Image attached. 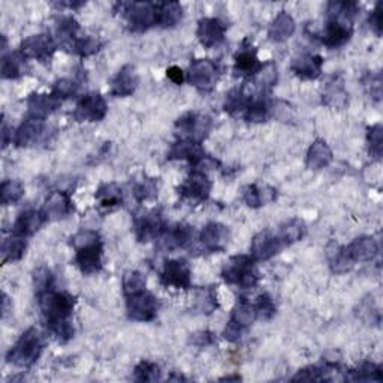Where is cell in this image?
I'll return each instance as SVG.
<instances>
[{"mask_svg": "<svg viewBox=\"0 0 383 383\" xmlns=\"http://www.w3.org/2000/svg\"><path fill=\"white\" fill-rule=\"evenodd\" d=\"M193 238V229L189 225L180 223L174 227L170 231L163 232V237L161 240L162 247L166 250H172V249H180L186 247Z\"/></svg>", "mask_w": 383, "mask_h": 383, "instance_id": "obj_28", "label": "cell"}, {"mask_svg": "<svg viewBox=\"0 0 383 383\" xmlns=\"http://www.w3.org/2000/svg\"><path fill=\"white\" fill-rule=\"evenodd\" d=\"M33 283H35L36 295L38 293H42V292L48 291V289H53V286H54L53 272L45 267L38 268L33 274Z\"/></svg>", "mask_w": 383, "mask_h": 383, "instance_id": "obj_51", "label": "cell"}, {"mask_svg": "<svg viewBox=\"0 0 383 383\" xmlns=\"http://www.w3.org/2000/svg\"><path fill=\"white\" fill-rule=\"evenodd\" d=\"M211 192V181L209 179L207 172L195 170L186 181L179 188V193L183 199L193 202V204H201L209 199Z\"/></svg>", "mask_w": 383, "mask_h": 383, "instance_id": "obj_9", "label": "cell"}, {"mask_svg": "<svg viewBox=\"0 0 383 383\" xmlns=\"http://www.w3.org/2000/svg\"><path fill=\"white\" fill-rule=\"evenodd\" d=\"M322 101L334 110H343L348 105V92L341 75H332L322 93Z\"/></svg>", "mask_w": 383, "mask_h": 383, "instance_id": "obj_24", "label": "cell"}, {"mask_svg": "<svg viewBox=\"0 0 383 383\" xmlns=\"http://www.w3.org/2000/svg\"><path fill=\"white\" fill-rule=\"evenodd\" d=\"M133 195H135V198L138 199L140 202L152 199L157 195V183L153 179L142 180L141 183H138L135 186Z\"/></svg>", "mask_w": 383, "mask_h": 383, "instance_id": "obj_53", "label": "cell"}, {"mask_svg": "<svg viewBox=\"0 0 383 383\" xmlns=\"http://www.w3.org/2000/svg\"><path fill=\"white\" fill-rule=\"evenodd\" d=\"M352 375L346 379L355 382H382V368L371 361H366L357 368L350 371Z\"/></svg>", "mask_w": 383, "mask_h": 383, "instance_id": "obj_42", "label": "cell"}, {"mask_svg": "<svg viewBox=\"0 0 383 383\" xmlns=\"http://www.w3.org/2000/svg\"><path fill=\"white\" fill-rule=\"evenodd\" d=\"M205 156L207 154H205V152L202 150L201 142L179 138V141L172 144L171 150L168 153V159L189 161L193 166H196L204 159Z\"/></svg>", "mask_w": 383, "mask_h": 383, "instance_id": "obj_25", "label": "cell"}, {"mask_svg": "<svg viewBox=\"0 0 383 383\" xmlns=\"http://www.w3.org/2000/svg\"><path fill=\"white\" fill-rule=\"evenodd\" d=\"M323 58L318 54H302L292 62L291 70L302 80H316L322 74Z\"/></svg>", "mask_w": 383, "mask_h": 383, "instance_id": "obj_26", "label": "cell"}, {"mask_svg": "<svg viewBox=\"0 0 383 383\" xmlns=\"http://www.w3.org/2000/svg\"><path fill=\"white\" fill-rule=\"evenodd\" d=\"M202 247L207 252H222L229 243V231L222 223L210 222L199 235Z\"/></svg>", "mask_w": 383, "mask_h": 383, "instance_id": "obj_17", "label": "cell"}, {"mask_svg": "<svg viewBox=\"0 0 383 383\" xmlns=\"http://www.w3.org/2000/svg\"><path fill=\"white\" fill-rule=\"evenodd\" d=\"M42 349L44 341L41 334H39L36 328H28L17 340L13 349L8 352L6 361L9 364H14L19 368H28L41 357Z\"/></svg>", "mask_w": 383, "mask_h": 383, "instance_id": "obj_3", "label": "cell"}, {"mask_svg": "<svg viewBox=\"0 0 383 383\" xmlns=\"http://www.w3.org/2000/svg\"><path fill=\"white\" fill-rule=\"evenodd\" d=\"M276 196H277L276 190H274L272 188H268V186L259 188V186H256V184H249L243 192L244 202L252 209L262 207V205L276 199Z\"/></svg>", "mask_w": 383, "mask_h": 383, "instance_id": "obj_32", "label": "cell"}, {"mask_svg": "<svg viewBox=\"0 0 383 383\" xmlns=\"http://www.w3.org/2000/svg\"><path fill=\"white\" fill-rule=\"evenodd\" d=\"M96 201L99 207L105 211H111L123 204V193L119 186L110 183L104 184L102 188L96 192Z\"/></svg>", "mask_w": 383, "mask_h": 383, "instance_id": "obj_33", "label": "cell"}, {"mask_svg": "<svg viewBox=\"0 0 383 383\" xmlns=\"http://www.w3.org/2000/svg\"><path fill=\"white\" fill-rule=\"evenodd\" d=\"M56 41L45 33L32 35L26 38L22 42V48H19V53H22L26 58H35L38 62H48L56 53Z\"/></svg>", "mask_w": 383, "mask_h": 383, "instance_id": "obj_10", "label": "cell"}, {"mask_svg": "<svg viewBox=\"0 0 383 383\" xmlns=\"http://www.w3.org/2000/svg\"><path fill=\"white\" fill-rule=\"evenodd\" d=\"M62 105V99L53 93L42 95V93H33L28 96L27 99V108L28 114L32 119L45 120L48 115H51L58 106Z\"/></svg>", "mask_w": 383, "mask_h": 383, "instance_id": "obj_21", "label": "cell"}, {"mask_svg": "<svg viewBox=\"0 0 383 383\" xmlns=\"http://www.w3.org/2000/svg\"><path fill=\"white\" fill-rule=\"evenodd\" d=\"M26 238L18 237V235H11V237L6 238L2 245V262H17L24 256L26 253Z\"/></svg>", "mask_w": 383, "mask_h": 383, "instance_id": "obj_37", "label": "cell"}, {"mask_svg": "<svg viewBox=\"0 0 383 383\" xmlns=\"http://www.w3.org/2000/svg\"><path fill=\"white\" fill-rule=\"evenodd\" d=\"M47 222L45 215L41 211L38 210H26L22 214L18 215V219L15 220L14 227H13V234L18 235V237H32L33 234H36L39 229L42 228V225Z\"/></svg>", "mask_w": 383, "mask_h": 383, "instance_id": "obj_23", "label": "cell"}, {"mask_svg": "<svg viewBox=\"0 0 383 383\" xmlns=\"http://www.w3.org/2000/svg\"><path fill=\"white\" fill-rule=\"evenodd\" d=\"M254 83L261 90H270L271 87L277 84V66L272 62L262 65L259 72L254 75Z\"/></svg>", "mask_w": 383, "mask_h": 383, "instance_id": "obj_47", "label": "cell"}, {"mask_svg": "<svg viewBox=\"0 0 383 383\" xmlns=\"http://www.w3.org/2000/svg\"><path fill=\"white\" fill-rule=\"evenodd\" d=\"M258 311V318L263 320H270L274 314H276V304H274V300L268 295V293H263L258 298V302L254 304Z\"/></svg>", "mask_w": 383, "mask_h": 383, "instance_id": "obj_52", "label": "cell"}, {"mask_svg": "<svg viewBox=\"0 0 383 383\" xmlns=\"http://www.w3.org/2000/svg\"><path fill=\"white\" fill-rule=\"evenodd\" d=\"M26 57L22 53H11L2 57V78L5 80H17L26 71Z\"/></svg>", "mask_w": 383, "mask_h": 383, "instance_id": "obj_36", "label": "cell"}, {"mask_svg": "<svg viewBox=\"0 0 383 383\" xmlns=\"http://www.w3.org/2000/svg\"><path fill=\"white\" fill-rule=\"evenodd\" d=\"M24 196V186L17 180H5L0 186V201L2 205L17 204Z\"/></svg>", "mask_w": 383, "mask_h": 383, "instance_id": "obj_43", "label": "cell"}, {"mask_svg": "<svg viewBox=\"0 0 383 383\" xmlns=\"http://www.w3.org/2000/svg\"><path fill=\"white\" fill-rule=\"evenodd\" d=\"M244 119L250 123H263L271 117V104L267 101H252L245 108Z\"/></svg>", "mask_w": 383, "mask_h": 383, "instance_id": "obj_41", "label": "cell"}, {"mask_svg": "<svg viewBox=\"0 0 383 383\" xmlns=\"http://www.w3.org/2000/svg\"><path fill=\"white\" fill-rule=\"evenodd\" d=\"M370 27H371V31L375 32L377 36L382 35V28H383V18H382V3H377L376 8H375V11H373L370 14Z\"/></svg>", "mask_w": 383, "mask_h": 383, "instance_id": "obj_56", "label": "cell"}, {"mask_svg": "<svg viewBox=\"0 0 383 383\" xmlns=\"http://www.w3.org/2000/svg\"><path fill=\"white\" fill-rule=\"evenodd\" d=\"M39 309H41L45 325L58 341H67L74 337L71 316L75 307V298L67 292H58L54 288L38 293Z\"/></svg>", "mask_w": 383, "mask_h": 383, "instance_id": "obj_1", "label": "cell"}, {"mask_svg": "<svg viewBox=\"0 0 383 383\" xmlns=\"http://www.w3.org/2000/svg\"><path fill=\"white\" fill-rule=\"evenodd\" d=\"M157 26L170 28L179 24L183 18V6L179 2L156 3Z\"/></svg>", "mask_w": 383, "mask_h": 383, "instance_id": "obj_31", "label": "cell"}, {"mask_svg": "<svg viewBox=\"0 0 383 383\" xmlns=\"http://www.w3.org/2000/svg\"><path fill=\"white\" fill-rule=\"evenodd\" d=\"M138 75L132 65H126L117 72L111 81V95L117 97H126L135 93L138 87Z\"/></svg>", "mask_w": 383, "mask_h": 383, "instance_id": "obj_22", "label": "cell"}, {"mask_svg": "<svg viewBox=\"0 0 383 383\" xmlns=\"http://www.w3.org/2000/svg\"><path fill=\"white\" fill-rule=\"evenodd\" d=\"M57 36L60 39L63 47H70L75 39L78 38V31H80V24L72 17H62L57 22Z\"/></svg>", "mask_w": 383, "mask_h": 383, "instance_id": "obj_40", "label": "cell"}, {"mask_svg": "<svg viewBox=\"0 0 383 383\" xmlns=\"http://www.w3.org/2000/svg\"><path fill=\"white\" fill-rule=\"evenodd\" d=\"M163 227H165L163 219L159 211L153 210L145 213L141 215V218L135 220L136 240L140 243H149L157 237H161V235L165 232Z\"/></svg>", "mask_w": 383, "mask_h": 383, "instance_id": "obj_13", "label": "cell"}, {"mask_svg": "<svg viewBox=\"0 0 383 383\" xmlns=\"http://www.w3.org/2000/svg\"><path fill=\"white\" fill-rule=\"evenodd\" d=\"M123 291L126 297L145 291V277L140 271H127L123 277Z\"/></svg>", "mask_w": 383, "mask_h": 383, "instance_id": "obj_49", "label": "cell"}, {"mask_svg": "<svg viewBox=\"0 0 383 383\" xmlns=\"http://www.w3.org/2000/svg\"><path fill=\"white\" fill-rule=\"evenodd\" d=\"M75 262L85 276L99 272L102 268V241L95 231H80L72 237Z\"/></svg>", "mask_w": 383, "mask_h": 383, "instance_id": "obj_2", "label": "cell"}, {"mask_svg": "<svg viewBox=\"0 0 383 383\" xmlns=\"http://www.w3.org/2000/svg\"><path fill=\"white\" fill-rule=\"evenodd\" d=\"M352 265L373 261L379 253V245L373 237H358L345 247Z\"/></svg>", "mask_w": 383, "mask_h": 383, "instance_id": "obj_20", "label": "cell"}, {"mask_svg": "<svg viewBox=\"0 0 383 383\" xmlns=\"http://www.w3.org/2000/svg\"><path fill=\"white\" fill-rule=\"evenodd\" d=\"M306 232H307V228L302 220L292 219L280 225V228L277 231V237L284 247H286V245L301 241L304 237H306Z\"/></svg>", "mask_w": 383, "mask_h": 383, "instance_id": "obj_34", "label": "cell"}, {"mask_svg": "<svg viewBox=\"0 0 383 383\" xmlns=\"http://www.w3.org/2000/svg\"><path fill=\"white\" fill-rule=\"evenodd\" d=\"M284 245L279 240L277 234L262 231L252 240V258L254 261H268L280 253Z\"/></svg>", "mask_w": 383, "mask_h": 383, "instance_id": "obj_14", "label": "cell"}, {"mask_svg": "<svg viewBox=\"0 0 383 383\" xmlns=\"http://www.w3.org/2000/svg\"><path fill=\"white\" fill-rule=\"evenodd\" d=\"M220 380H241L240 376H228V377H223Z\"/></svg>", "mask_w": 383, "mask_h": 383, "instance_id": "obj_60", "label": "cell"}, {"mask_svg": "<svg viewBox=\"0 0 383 383\" xmlns=\"http://www.w3.org/2000/svg\"><path fill=\"white\" fill-rule=\"evenodd\" d=\"M9 133H11V135H13V132H9V129H8V124H6V122H3V126H2V136H3V147H6V145H8V142H9Z\"/></svg>", "mask_w": 383, "mask_h": 383, "instance_id": "obj_59", "label": "cell"}, {"mask_svg": "<svg viewBox=\"0 0 383 383\" xmlns=\"http://www.w3.org/2000/svg\"><path fill=\"white\" fill-rule=\"evenodd\" d=\"M262 67V63L256 56V51L247 48V50H241L237 56H235L234 62V71L237 75L241 76H254Z\"/></svg>", "mask_w": 383, "mask_h": 383, "instance_id": "obj_30", "label": "cell"}, {"mask_svg": "<svg viewBox=\"0 0 383 383\" xmlns=\"http://www.w3.org/2000/svg\"><path fill=\"white\" fill-rule=\"evenodd\" d=\"M215 341L214 334L210 331H199L195 332L190 337V343L196 348H209Z\"/></svg>", "mask_w": 383, "mask_h": 383, "instance_id": "obj_55", "label": "cell"}, {"mask_svg": "<svg viewBox=\"0 0 383 383\" xmlns=\"http://www.w3.org/2000/svg\"><path fill=\"white\" fill-rule=\"evenodd\" d=\"M74 210L72 199L70 193H66L63 190H56L50 196H48L42 213L45 215L47 220L54 222V220H62L66 219Z\"/></svg>", "mask_w": 383, "mask_h": 383, "instance_id": "obj_16", "label": "cell"}, {"mask_svg": "<svg viewBox=\"0 0 383 383\" xmlns=\"http://www.w3.org/2000/svg\"><path fill=\"white\" fill-rule=\"evenodd\" d=\"M133 379L136 382H156L161 379V368L154 362L141 361L138 366L135 367Z\"/></svg>", "mask_w": 383, "mask_h": 383, "instance_id": "obj_48", "label": "cell"}, {"mask_svg": "<svg viewBox=\"0 0 383 383\" xmlns=\"http://www.w3.org/2000/svg\"><path fill=\"white\" fill-rule=\"evenodd\" d=\"M108 113V105L99 93H88L78 101L74 119L76 122H101Z\"/></svg>", "mask_w": 383, "mask_h": 383, "instance_id": "obj_11", "label": "cell"}, {"mask_svg": "<svg viewBox=\"0 0 383 383\" xmlns=\"http://www.w3.org/2000/svg\"><path fill=\"white\" fill-rule=\"evenodd\" d=\"M127 316L136 322H150L156 318L157 311H159V301L153 295V293L142 291L129 295L126 301Z\"/></svg>", "mask_w": 383, "mask_h": 383, "instance_id": "obj_8", "label": "cell"}, {"mask_svg": "<svg viewBox=\"0 0 383 383\" xmlns=\"http://www.w3.org/2000/svg\"><path fill=\"white\" fill-rule=\"evenodd\" d=\"M327 256H328V261H329L331 270L334 272H337V274L346 272L353 267L352 262L348 258L345 247H343V245L336 244V243H331L327 247Z\"/></svg>", "mask_w": 383, "mask_h": 383, "instance_id": "obj_38", "label": "cell"}, {"mask_svg": "<svg viewBox=\"0 0 383 383\" xmlns=\"http://www.w3.org/2000/svg\"><path fill=\"white\" fill-rule=\"evenodd\" d=\"M45 122L39 119H28L19 124L18 129L14 132V144L17 147H31L41 142L45 136Z\"/></svg>", "mask_w": 383, "mask_h": 383, "instance_id": "obj_18", "label": "cell"}, {"mask_svg": "<svg viewBox=\"0 0 383 383\" xmlns=\"http://www.w3.org/2000/svg\"><path fill=\"white\" fill-rule=\"evenodd\" d=\"M358 13V3L355 2H331L328 5L329 19H341L350 23L352 18Z\"/></svg>", "mask_w": 383, "mask_h": 383, "instance_id": "obj_44", "label": "cell"}, {"mask_svg": "<svg viewBox=\"0 0 383 383\" xmlns=\"http://www.w3.org/2000/svg\"><path fill=\"white\" fill-rule=\"evenodd\" d=\"M352 38L350 23L341 22V19H329L322 35V44L329 50H336L348 44Z\"/></svg>", "mask_w": 383, "mask_h": 383, "instance_id": "obj_19", "label": "cell"}, {"mask_svg": "<svg viewBox=\"0 0 383 383\" xmlns=\"http://www.w3.org/2000/svg\"><path fill=\"white\" fill-rule=\"evenodd\" d=\"M256 319H258V311H256V307H254V304L249 301H240L237 306L234 307L229 322L245 331Z\"/></svg>", "mask_w": 383, "mask_h": 383, "instance_id": "obj_35", "label": "cell"}, {"mask_svg": "<svg viewBox=\"0 0 383 383\" xmlns=\"http://www.w3.org/2000/svg\"><path fill=\"white\" fill-rule=\"evenodd\" d=\"M367 142H368V152L373 157L382 156L383 150V127L382 124L371 126L367 133Z\"/></svg>", "mask_w": 383, "mask_h": 383, "instance_id": "obj_50", "label": "cell"}, {"mask_svg": "<svg viewBox=\"0 0 383 383\" xmlns=\"http://www.w3.org/2000/svg\"><path fill=\"white\" fill-rule=\"evenodd\" d=\"M67 48L80 57H90L101 50V42L92 36H78Z\"/></svg>", "mask_w": 383, "mask_h": 383, "instance_id": "obj_45", "label": "cell"}, {"mask_svg": "<svg viewBox=\"0 0 383 383\" xmlns=\"http://www.w3.org/2000/svg\"><path fill=\"white\" fill-rule=\"evenodd\" d=\"M222 277L228 284L238 286L241 289H253L259 282V274L254 267V259L252 256L231 258L222 270Z\"/></svg>", "mask_w": 383, "mask_h": 383, "instance_id": "obj_4", "label": "cell"}, {"mask_svg": "<svg viewBox=\"0 0 383 383\" xmlns=\"http://www.w3.org/2000/svg\"><path fill=\"white\" fill-rule=\"evenodd\" d=\"M78 84L72 80H60L57 81L53 87V95H56L58 99H66V97H71L76 93Z\"/></svg>", "mask_w": 383, "mask_h": 383, "instance_id": "obj_54", "label": "cell"}, {"mask_svg": "<svg viewBox=\"0 0 383 383\" xmlns=\"http://www.w3.org/2000/svg\"><path fill=\"white\" fill-rule=\"evenodd\" d=\"M332 161V150L329 149V145L323 141V140H316L307 152L306 156V165L309 170L318 171L322 168H327V166Z\"/></svg>", "mask_w": 383, "mask_h": 383, "instance_id": "obj_27", "label": "cell"}, {"mask_svg": "<svg viewBox=\"0 0 383 383\" xmlns=\"http://www.w3.org/2000/svg\"><path fill=\"white\" fill-rule=\"evenodd\" d=\"M190 268L186 261L181 259H172L163 265L162 270V283L166 288H175V289H188L190 288L192 282Z\"/></svg>", "mask_w": 383, "mask_h": 383, "instance_id": "obj_12", "label": "cell"}, {"mask_svg": "<svg viewBox=\"0 0 383 383\" xmlns=\"http://www.w3.org/2000/svg\"><path fill=\"white\" fill-rule=\"evenodd\" d=\"M218 307H219L218 289H214L213 286H209V288H202L196 292V298H195V310L196 311L210 314Z\"/></svg>", "mask_w": 383, "mask_h": 383, "instance_id": "obj_39", "label": "cell"}, {"mask_svg": "<svg viewBox=\"0 0 383 383\" xmlns=\"http://www.w3.org/2000/svg\"><path fill=\"white\" fill-rule=\"evenodd\" d=\"M188 80L199 92H211L219 80V67L210 58H196L189 66Z\"/></svg>", "mask_w": 383, "mask_h": 383, "instance_id": "obj_6", "label": "cell"}, {"mask_svg": "<svg viewBox=\"0 0 383 383\" xmlns=\"http://www.w3.org/2000/svg\"><path fill=\"white\" fill-rule=\"evenodd\" d=\"M225 33H227V24L219 18H202L196 31L201 45L209 50L225 41Z\"/></svg>", "mask_w": 383, "mask_h": 383, "instance_id": "obj_15", "label": "cell"}, {"mask_svg": "<svg viewBox=\"0 0 383 383\" xmlns=\"http://www.w3.org/2000/svg\"><path fill=\"white\" fill-rule=\"evenodd\" d=\"M117 8L124 15L127 26L132 32H145L150 27L157 26L156 3L133 2V3H117Z\"/></svg>", "mask_w": 383, "mask_h": 383, "instance_id": "obj_5", "label": "cell"}, {"mask_svg": "<svg viewBox=\"0 0 383 383\" xmlns=\"http://www.w3.org/2000/svg\"><path fill=\"white\" fill-rule=\"evenodd\" d=\"M13 310V304L11 301H9V297L6 295V293H3L2 295V318L5 319L8 316V313Z\"/></svg>", "mask_w": 383, "mask_h": 383, "instance_id": "obj_58", "label": "cell"}, {"mask_svg": "<svg viewBox=\"0 0 383 383\" xmlns=\"http://www.w3.org/2000/svg\"><path fill=\"white\" fill-rule=\"evenodd\" d=\"M166 75H168L170 80L177 84V85H181L183 81H184V72L180 70L179 66H171L168 67V71H166Z\"/></svg>", "mask_w": 383, "mask_h": 383, "instance_id": "obj_57", "label": "cell"}, {"mask_svg": "<svg viewBox=\"0 0 383 383\" xmlns=\"http://www.w3.org/2000/svg\"><path fill=\"white\" fill-rule=\"evenodd\" d=\"M252 99L249 95L245 93L243 88H235L228 96H227V102H225V110L231 114H237V113H244L245 108L249 106Z\"/></svg>", "mask_w": 383, "mask_h": 383, "instance_id": "obj_46", "label": "cell"}, {"mask_svg": "<svg viewBox=\"0 0 383 383\" xmlns=\"http://www.w3.org/2000/svg\"><path fill=\"white\" fill-rule=\"evenodd\" d=\"M293 32H295L293 18L286 11H280L270 26L268 36L272 42H284L293 35Z\"/></svg>", "mask_w": 383, "mask_h": 383, "instance_id": "obj_29", "label": "cell"}, {"mask_svg": "<svg viewBox=\"0 0 383 383\" xmlns=\"http://www.w3.org/2000/svg\"><path fill=\"white\" fill-rule=\"evenodd\" d=\"M177 133L183 140H192L202 142L211 131V119L209 115L199 113H188L177 122Z\"/></svg>", "mask_w": 383, "mask_h": 383, "instance_id": "obj_7", "label": "cell"}]
</instances>
